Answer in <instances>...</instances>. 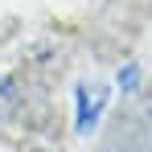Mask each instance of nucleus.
<instances>
[{
	"mask_svg": "<svg viewBox=\"0 0 152 152\" xmlns=\"http://www.w3.org/2000/svg\"><path fill=\"white\" fill-rule=\"evenodd\" d=\"M17 103H21V95H17V82H12L8 74H0V119H4V115H8Z\"/></svg>",
	"mask_w": 152,
	"mask_h": 152,
	"instance_id": "nucleus-1",
	"label": "nucleus"
}]
</instances>
